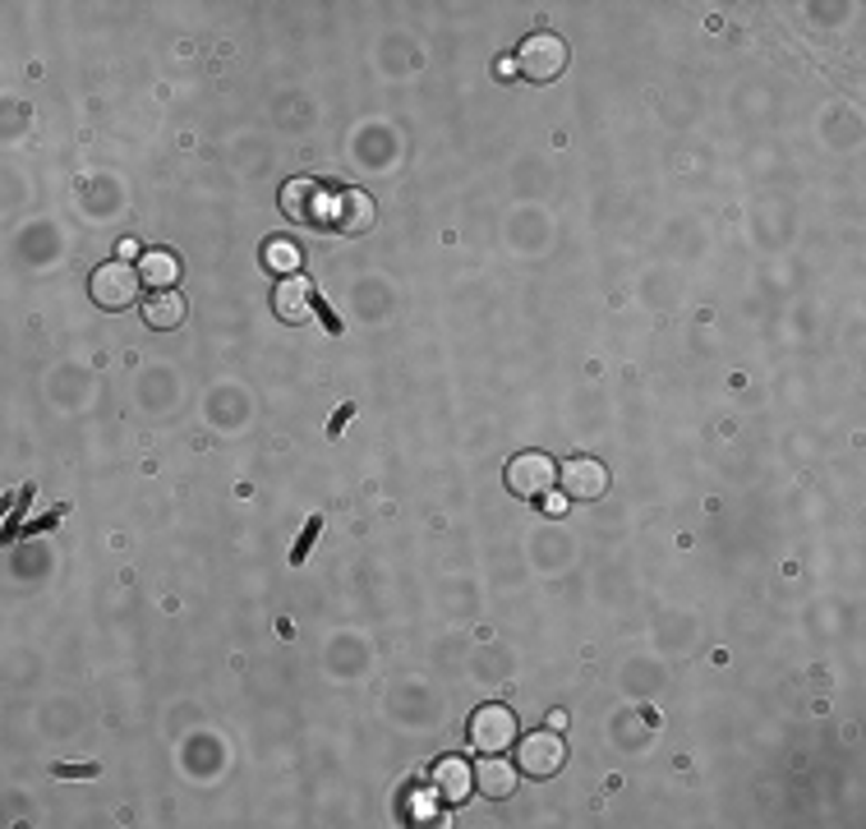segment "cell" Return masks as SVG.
Listing matches in <instances>:
<instances>
[{
    "label": "cell",
    "mask_w": 866,
    "mask_h": 829,
    "mask_svg": "<svg viewBox=\"0 0 866 829\" xmlns=\"http://www.w3.org/2000/svg\"><path fill=\"white\" fill-rule=\"evenodd\" d=\"M263 259H268L272 272H282V276H295V267H300V250H295L291 240H268Z\"/></svg>",
    "instance_id": "5bb4252c"
},
{
    "label": "cell",
    "mask_w": 866,
    "mask_h": 829,
    "mask_svg": "<svg viewBox=\"0 0 866 829\" xmlns=\"http://www.w3.org/2000/svg\"><path fill=\"white\" fill-rule=\"evenodd\" d=\"M139 276H143L148 286L171 291V286L180 282V263H175L171 254H162V250H152V254H143V263H139Z\"/></svg>",
    "instance_id": "4fadbf2b"
},
{
    "label": "cell",
    "mask_w": 866,
    "mask_h": 829,
    "mask_svg": "<svg viewBox=\"0 0 866 829\" xmlns=\"http://www.w3.org/2000/svg\"><path fill=\"white\" fill-rule=\"evenodd\" d=\"M516 760H521V770H525V775L548 779V775H558V770H563L567 747H563V737H558V732H531V737H525V742L516 747Z\"/></svg>",
    "instance_id": "8992f818"
},
{
    "label": "cell",
    "mask_w": 866,
    "mask_h": 829,
    "mask_svg": "<svg viewBox=\"0 0 866 829\" xmlns=\"http://www.w3.org/2000/svg\"><path fill=\"white\" fill-rule=\"evenodd\" d=\"M319 530H323V516H309V520H304V535H300V539H295V548H291V563H295V567L309 558V548H314Z\"/></svg>",
    "instance_id": "9a60e30c"
},
{
    "label": "cell",
    "mask_w": 866,
    "mask_h": 829,
    "mask_svg": "<svg viewBox=\"0 0 866 829\" xmlns=\"http://www.w3.org/2000/svg\"><path fill=\"white\" fill-rule=\"evenodd\" d=\"M548 724H553V732H563V728H567V715H563V710H553V715H548Z\"/></svg>",
    "instance_id": "ffe728a7"
},
{
    "label": "cell",
    "mask_w": 866,
    "mask_h": 829,
    "mask_svg": "<svg viewBox=\"0 0 866 829\" xmlns=\"http://www.w3.org/2000/svg\"><path fill=\"white\" fill-rule=\"evenodd\" d=\"M507 488L525 503H540L544 494H553V484H558V466H553L548 452H516L503 471Z\"/></svg>",
    "instance_id": "6da1fadb"
},
{
    "label": "cell",
    "mask_w": 866,
    "mask_h": 829,
    "mask_svg": "<svg viewBox=\"0 0 866 829\" xmlns=\"http://www.w3.org/2000/svg\"><path fill=\"white\" fill-rule=\"evenodd\" d=\"M475 788H480L484 797H493V802H503V797L516 792V770H512L507 760H499V756H484V760L475 765Z\"/></svg>",
    "instance_id": "8fae6325"
},
{
    "label": "cell",
    "mask_w": 866,
    "mask_h": 829,
    "mask_svg": "<svg viewBox=\"0 0 866 829\" xmlns=\"http://www.w3.org/2000/svg\"><path fill=\"white\" fill-rule=\"evenodd\" d=\"M466 737L480 756H503L507 747H516V715L507 705H480L466 724Z\"/></svg>",
    "instance_id": "7a4b0ae2"
},
{
    "label": "cell",
    "mask_w": 866,
    "mask_h": 829,
    "mask_svg": "<svg viewBox=\"0 0 866 829\" xmlns=\"http://www.w3.org/2000/svg\"><path fill=\"white\" fill-rule=\"evenodd\" d=\"M314 291H309V282L295 272V276H282L276 282V291H272V310H276V319L282 323H304L309 314H314Z\"/></svg>",
    "instance_id": "30bf717a"
},
{
    "label": "cell",
    "mask_w": 866,
    "mask_h": 829,
    "mask_svg": "<svg viewBox=\"0 0 866 829\" xmlns=\"http://www.w3.org/2000/svg\"><path fill=\"white\" fill-rule=\"evenodd\" d=\"M314 314H319V319H323V327H328V332H332V336H342V319H336V314H332V310H328V304H323V300H319V304H314Z\"/></svg>",
    "instance_id": "e0dca14e"
},
{
    "label": "cell",
    "mask_w": 866,
    "mask_h": 829,
    "mask_svg": "<svg viewBox=\"0 0 866 829\" xmlns=\"http://www.w3.org/2000/svg\"><path fill=\"white\" fill-rule=\"evenodd\" d=\"M323 194L328 190H323V184H314V180H291L282 190V212L291 222H300V226H323L328 208H332V199H323Z\"/></svg>",
    "instance_id": "5b68a950"
},
{
    "label": "cell",
    "mask_w": 866,
    "mask_h": 829,
    "mask_svg": "<svg viewBox=\"0 0 866 829\" xmlns=\"http://www.w3.org/2000/svg\"><path fill=\"white\" fill-rule=\"evenodd\" d=\"M56 775L60 779H92V775H98V765H56Z\"/></svg>",
    "instance_id": "2e32d148"
},
{
    "label": "cell",
    "mask_w": 866,
    "mask_h": 829,
    "mask_svg": "<svg viewBox=\"0 0 866 829\" xmlns=\"http://www.w3.org/2000/svg\"><path fill=\"white\" fill-rule=\"evenodd\" d=\"M516 70L531 79V83H553V79L567 70V42L553 38V33L525 38L521 51H516Z\"/></svg>",
    "instance_id": "3957f363"
},
{
    "label": "cell",
    "mask_w": 866,
    "mask_h": 829,
    "mask_svg": "<svg viewBox=\"0 0 866 829\" xmlns=\"http://www.w3.org/2000/svg\"><path fill=\"white\" fill-rule=\"evenodd\" d=\"M351 415H355V406H342V411H336V415H332V424H328V434H332V438L342 434V428L351 424Z\"/></svg>",
    "instance_id": "ac0fdd59"
},
{
    "label": "cell",
    "mask_w": 866,
    "mask_h": 829,
    "mask_svg": "<svg viewBox=\"0 0 866 829\" xmlns=\"http://www.w3.org/2000/svg\"><path fill=\"white\" fill-rule=\"evenodd\" d=\"M328 226L336 235H364L369 226H374V199L360 194V190H332Z\"/></svg>",
    "instance_id": "52a82bcc"
},
{
    "label": "cell",
    "mask_w": 866,
    "mask_h": 829,
    "mask_svg": "<svg viewBox=\"0 0 866 829\" xmlns=\"http://www.w3.org/2000/svg\"><path fill=\"white\" fill-rule=\"evenodd\" d=\"M540 503H548V512H563V507H567V494H563V498H558V494H544Z\"/></svg>",
    "instance_id": "d6986e66"
},
{
    "label": "cell",
    "mask_w": 866,
    "mask_h": 829,
    "mask_svg": "<svg viewBox=\"0 0 866 829\" xmlns=\"http://www.w3.org/2000/svg\"><path fill=\"white\" fill-rule=\"evenodd\" d=\"M429 783H433V797H443L447 807H461L471 797V788H475V775H471V765L461 756H443V760H433Z\"/></svg>",
    "instance_id": "9c48e42d"
},
{
    "label": "cell",
    "mask_w": 866,
    "mask_h": 829,
    "mask_svg": "<svg viewBox=\"0 0 866 829\" xmlns=\"http://www.w3.org/2000/svg\"><path fill=\"white\" fill-rule=\"evenodd\" d=\"M184 314H190V304H184L175 291H158L148 304H143V319H148V327H158V332H171V327H180L184 323Z\"/></svg>",
    "instance_id": "7c38bea8"
},
{
    "label": "cell",
    "mask_w": 866,
    "mask_h": 829,
    "mask_svg": "<svg viewBox=\"0 0 866 829\" xmlns=\"http://www.w3.org/2000/svg\"><path fill=\"white\" fill-rule=\"evenodd\" d=\"M558 479H563V494L576 498V503H595V498H604V488H608V471H604V461H595V456H572L567 466L558 471Z\"/></svg>",
    "instance_id": "ba28073f"
},
{
    "label": "cell",
    "mask_w": 866,
    "mask_h": 829,
    "mask_svg": "<svg viewBox=\"0 0 866 829\" xmlns=\"http://www.w3.org/2000/svg\"><path fill=\"white\" fill-rule=\"evenodd\" d=\"M139 282H143V276L125 259H115V263H102L98 272H92L88 291H92V300H98L102 310H130V304L139 300Z\"/></svg>",
    "instance_id": "277c9868"
}]
</instances>
